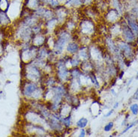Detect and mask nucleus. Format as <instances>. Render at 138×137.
<instances>
[{
  "mask_svg": "<svg viewBox=\"0 0 138 137\" xmlns=\"http://www.w3.org/2000/svg\"><path fill=\"white\" fill-rule=\"evenodd\" d=\"M78 56L80 58V59H83V60H87L89 55H88V50L87 48L83 47L82 48L80 49V50L78 51Z\"/></svg>",
  "mask_w": 138,
  "mask_h": 137,
  "instance_id": "obj_12",
  "label": "nucleus"
},
{
  "mask_svg": "<svg viewBox=\"0 0 138 137\" xmlns=\"http://www.w3.org/2000/svg\"><path fill=\"white\" fill-rule=\"evenodd\" d=\"M57 75H58L59 79L62 82H66L68 80L69 71L68 70V68L65 65V63L62 61H59L58 62Z\"/></svg>",
  "mask_w": 138,
  "mask_h": 137,
  "instance_id": "obj_2",
  "label": "nucleus"
},
{
  "mask_svg": "<svg viewBox=\"0 0 138 137\" xmlns=\"http://www.w3.org/2000/svg\"><path fill=\"white\" fill-rule=\"evenodd\" d=\"M113 111H114L113 110H110V111H109V112H107V114L105 115V116H104V117H106V118H108V117H110L111 116V115H112V114L113 113Z\"/></svg>",
  "mask_w": 138,
  "mask_h": 137,
  "instance_id": "obj_24",
  "label": "nucleus"
},
{
  "mask_svg": "<svg viewBox=\"0 0 138 137\" xmlns=\"http://www.w3.org/2000/svg\"><path fill=\"white\" fill-rule=\"evenodd\" d=\"M121 16V14L117 10L114 8H108L104 14V18L107 20V22L111 23H116L119 17Z\"/></svg>",
  "mask_w": 138,
  "mask_h": 137,
  "instance_id": "obj_4",
  "label": "nucleus"
},
{
  "mask_svg": "<svg viewBox=\"0 0 138 137\" xmlns=\"http://www.w3.org/2000/svg\"><path fill=\"white\" fill-rule=\"evenodd\" d=\"M10 23V19L6 14V12L0 11V23L2 25H7Z\"/></svg>",
  "mask_w": 138,
  "mask_h": 137,
  "instance_id": "obj_13",
  "label": "nucleus"
},
{
  "mask_svg": "<svg viewBox=\"0 0 138 137\" xmlns=\"http://www.w3.org/2000/svg\"><path fill=\"white\" fill-rule=\"evenodd\" d=\"M64 5L70 9H78L84 6L83 0H66Z\"/></svg>",
  "mask_w": 138,
  "mask_h": 137,
  "instance_id": "obj_7",
  "label": "nucleus"
},
{
  "mask_svg": "<svg viewBox=\"0 0 138 137\" xmlns=\"http://www.w3.org/2000/svg\"><path fill=\"white\" fill-rule=\"evenodd\" d=\"M122 26V39L125 41L128 42V43H131L133 41H135V35L133 33L132 30H131L130 27L128 26V24L126 23L125 20L123 22V23L121 25Z\"/></svg>",
  "mask_w": 138,
  "mask_h": 137,
  "instance_id": "obj_1",
  "label": "nucleus"
},
{
  "mask_svg": "<svg viewBox=\"0 0 138 137\" xmlns=\"http://www.w3.org/2000/svg\"><path fill=\"white\" fill-rule=\"evenodd\" d=\"M119 49H120L122 53V55H124L125 58L127 59H130L131 57H133L134 53L132 51L131 46L129 45V44L126 41H120L118 43L117 45Z\"/></svg>",
  "mask_w": 138,
  "mask_h": 137,
  "instance_id": "obj_5",
  "label": "nucleus"
},
{
  "mask_svg": "<svg viewBox=\"0 0 138 137\" xmlns=\"http://www.w3.org/2000/svg\"><path fill=\"white\" fill-rule=\"evenodd\" d=\"M130 110L134 116H137L138 114V104L137 103H134L130 106Z\"/></svg>",
  "mask_w": 138,
  "mask_h": 137,
  "instance_id": "obj_19",
  "label": "nucleus"
},
{
  "mask_svg": "<svg viewBox=\"0 0 138 137\" xmlns=\"http://www.w3.org/2000/svg\"><path fill=\"white\" fill-rule=\"evenodd\" d=\"M80 31L82 32L83 34H90L94 32L95 25L92 20L86 19L80 21Z\"/></svg>",
  "mask_w": 138,
  "mask_h": 137,
  "instance_id": "obj_3",
  "label": "nucleus"
},
{
  "mask_svg": "<svg viewBox=\"0 0 138 137\" xmlns=\"http://www.w3.org/2000/svg\"><path fill=\"white\" fill-rule=\"evenodd\" d=\"M24 5L31 11H34L38 8L43 5L41 0H25Z\"/></svg>",
  "mask_w": 138,
  "mask_h": 137,
  "instance_id": "obj_8",
  "label": "nucleus"
},
{
  "mask_svg": "<svg viewBox=\"0 0 138 137\" xmlns=\"http://www.w3.org/2000/svg\"><path fill=\"white\" fill-rule=\"evenodd\" d=\"M137 122H138V120H137V121H135V122H133V123L130 124L129 125H128V127H126V128H125V130H123L122 132V133H121V135H122V134H123V133H126L127 131H128V130H130V129H131V127H134V125H136V124H137Z\"/></svg>",
  "mask_w": 138,
  "mask_h": 137,
  "instance_id": "obj_21",
  "label": "nucleus"
},
{
  "mask_svg": "<svg viewBox=\"0 0 138 137\" xmlns=\"http://www.w3.org/2000/svg\"><path fill=\"white\" fill-rule=\"evenodd\" d=\"M113 122H109V123H107L105 126H104V130L105 131V132H109V131H111L112 130V128L113 127Z\"/></svg>",
  "mask_w": 138,
  "mask_h": 137,
  "instance_id": "obj_20",
  "label": "nucleus"
},
{
  "mask_svg": "<svg viewBox=\"0 0 138 137\" xmlns=\"http://www.w3.org/2000/svg\"><path fill=\"white\" fill-rule=\"evenodd\" d=\"M118 106H119V102H116V103H115L114 106H113V109H116Z\"/></svg>",
  "mask_w": 138,
  "mask_h": 137,
  "instance_id": "obj_25",
  "label": "nucleus"
},
{
  "mask_svg": "<svg viewBox=\"0 0 138 137\" xmlns=\"http://www.w3.org/2000/svg\"><path fill=\"white\" fill-rule=\"evenodd\" d=\"M58 1H59V2H65L66 0H58Z\"/></svg>",
  "mask_w": 138,
  "mask_h": 137,
  "instance_id": "obj_27",
  "label": "nucleus"
},
{
  "mask_svg": "<svg viewBox=\"0 0 138 137\" xmlns=\"http://www.w3.org/2000/svg\"><path fill=\"white\" fill-rule=\"evenodd\" d=\"M125 20L126 22V23L128 24V26L130 27L133 33L134 34L135 37L138 35V23L136 20L135 17L131 15V14H125Z\"/></svg>",
  "mask_w": 138,
  "mask_h": 137,
  "instance_id": "obj_6",
  "label": "nucleus"
},
{
  "mask_svg": "<svg viewBox=\"0 0 138 137\" xmlns=\"http://www.w3.org/2000/svg\"><path fill=\"white\" fill-rule=\"evenodd\" d=\"M135 79H136V80H138V72H137V75H136V77H135Z\"/></svg>",
  "mask_w": 138,
  "mask_h": 137,
  "instance_id": "obj_28",
  "label": "nucleus"
},
{
  "mask_svg": "<svg viewBox=\"0 0 138 137\" xmlns=\"http://www.w3.org/2000/svg\"><path fill=\"white\" fill-rule=\"evenodd\" d=\"M83 4H84V6H89L92 5V2H93V0H83Z\"/></svg>",
  "mask_w": 138,
  "mask_h": 137,
  "instance_id": "obj_22",
  "label": "nucleus"
},
{
  "mask_svg": "<svg viewBox=\"0 0 138 137\" xmlns=\"http://www.w3.org/2000/svg\"><path fill=\"white\" fill-rule=\"evenodd\" d=\"M10 7L8 0H0V11L6 12Z\"/></svg>",
  "mask_w": 138,
  "mask_h": 137,
  "instance_id": "obj_15",
  "label": "nucleus"
},
{
  "mask_svg": "<svg viewBox=\"0 0 138 137\" xmlns=\"http://www.w3.org/2000/svg\"><path fill=\"white\" fill-rule=\"evenodd\" d=\"M47 55V52L45 48H42L38 51V59H44Z\"/></svg>",
  "mask_w": 138,
  "mask_h": 137,
  "instance_id": "obj_18",
  "label": "nucleus"
},
{
  "mask_svg": "<svg viewBox=\"0 0 138 137\" xmlns=\"http://www.w3.org/2000/svg\"><path fill=\"white\" fill-rule=\"evenodd\" d=\"M45 42V38L42 35H37L33 40V44L34 46H42Z\"/></svg>",
  "mask_w": 138,
  "mask_h": 137,
  "instance_id": "obj_14",
  "label": "nucleus"
},
{
  "mask_svg": "<svg viewBox=\"0 0 138 137\" xmlns=\"http://www.w3.org/2000/svg\"><path fill=\"white\" fill-rule=\"evenodd\" d=\"M86 135V131L84 130L83 128H81L80 133V137H84Z\"/></svg>",
  "mask_w": 138,
  "mask_h": 137,
  "instance_id": "obj_23",
  "label": "nucleus"
},
{
  "mask_svg": "<svg viewBox=\"0 0 138 137\" xmlns=\"http://www.w3.org/2000/svg\"><path fill=\"white\" fill-rule=\"evenodd\" d=\"M79 49H80V47H79L78 44H77L75 42H68V44L67 45V47H66V50L68 53L74 54L77 52H78Z\"/></svg>",
  "mask_w": 138,
  "mask_h": 137,
  "instance_id": "obj_11",
  "label": "nucleus"
},
{
  "mask_svg": "<svg viewBox=\"0 0 138 137\" xmlns=\"http://www.w3.org/2000/svg\"><path fill=\"white\" fill-rule=\"evenodd\" d=\"M76 124L77 127H79L80 129L81 128H85L87 126V124H88V119L86 118H81L77 121Z\"/></svg>",
  "mask_w": 138,
  "mask_h": 137,
  "instance_id": "obj_16",
  "label": "nucleus"
},
{
  "mask_svg": "<svg viewBox=\"0 0 138 137\" xmlns=\"http://www.w3.org/2000/svg\"><path fill=\"white\" fill-rule=\"evenodd\" d=\"M108 5L111 8H114L116 10H117L118 11L122 14L123 11H124V6L122 4V2L121 0H108L107 2Z\"/></svg>",
  "mask_w": 138,
  "mask_h": 137,
  "instance_id": "obj_9",
  "label": "nucleus"
},
{
  "mask_svg": "<svg viewBox=\"0 0 138 137\" xmlns=\"http://www.w3.org/2000/svg\"><path fill=\"white\" fill-rule=\"evenodd\" d=\"M38 89L37 85L35 83L33 82H28L26 85L24 86L23 89V94L26 97H32L34 92V91Z\"/></svg>",
  "mask_w": 138,
  "mask_h": 137,
  "instance_id": "obj_10",
  "label": "nucleus"
},
{
  "mask_svg": "<svg viewBox=\"0 0 138 137\" xmlns=\"http://www.w3.org/2000/svg\"><path fill=\"white\" fill-rule=\"evenodd\" d=\"M111 92H112V94H113V95H116V91H115L113 89H111Z\"/></svg>",
  "mask_w": 138,
  "mask_h": 137,
  "instance_id": "obj_26",
  "label": "nucleus"
},
{
  "mask_svg": "<svg viewBox=\"0 0 138 137\" xmlns=\"http://www.w3.org/2000/svg\"><path fill=\"white\" fill-rule=\"evenodd\" d=\"M47 5H49L52 9H54L60 5V2L58 0H49Z\"/></svg>",
  "mask_w": 138,
  "mask_h": 137,
  "instance_id": "obj_17",
  "label": "nucleus"
}]
</instances>
